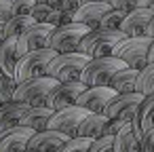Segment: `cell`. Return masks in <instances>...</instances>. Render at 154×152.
Here are the masks:
<instances>
[{"instance_id": "cell-1", "label": "cell", "mask_w": 154, "mask_h": 152, "mask_svg": "<svg viewBox=\"0 0 154 152\" xmlns=\"http://www.w3.org/2000/svg\"><path fill=\"white\" fill-rule=\"evenodd\" d=\"M125 68L127 66L120 59L112 57V55L110 57H101V59H91L87 64L82 76H80V82L87 89H91V87H110L112 78L120 70H125Z\"/></svg>"}, {"instance_id": "cell-2", "label": "cell", "mask_w": 154, "mask_h": 152, "mask_svg": "<svg viewBox=\"0 0 154 152\" xmlns=\"http://www.w3.org/2000/svg\"><path fill=\"white\" fill-rule=\"evenodd\" d=\"M127 36L122 32H106V30H91L87 38L80 42L78 53L87 55L89 59H101L110 57L116 45H120Z\"/></svg>"}, {"instance_id": "cell-3", "label": "cell", "mask_w": 154, "mask_h": 152, "mask_svg": "<svg viewBox=\"0 0 154 152\" xmlns=\"http://www.w3.org/2000/svg\"><path fill=\"white\" fill-rule=\"evenodd\" d=\"M91 59L82 53H66V55H57L49 70H47V76L49 78H55L57 82H78L87 64Z\"/></svg>"}, {"instance_id": "cell-4", "label": "cell", "mask_w": 154, "mask_h": 152, "mask_svg": "<svg viewBox=\"0 0 154 152\" xmlns=\"http://www.w3.org/2000/svg\"><path fill=\"white\" fill-rule=\"evenodd\" d=\"M152 47V38L141 36V38H125L120 45H116V49L112 51V57L120 59L127 68L133 70H143L148 66V53Z\"/></svg>"}, {"instance_id": "cell-5", "label": "cell", "mask_w": 154, "mask_h": 152, "mask_svg": "<svg viewBox=\"0 0 154 152\" xmlns=\"http://www.w3.org/2000/svg\"><path fill=\"white\" fill-rule=\"evenodd\" d=\"M57 85H59V82H57L55 78H49V76L19 82V87H17L15 95H13V101H17V104H28L30 108L47 106V99H49L51 91H53Z\"/></svg>"}, {"instance_id": "cell-6", "label": "cell", "mask_w": 154, "mask_h": 152, "mask_svg": "<svg viewBox=\"0 0 154 152\" xmlns=\"http://www.w3.org/2000/svg\"><path fill=\"white\" fill-rule=\"evenodd\" d=\"M59 53H55L53 49H42V51H34V53L23 55L19 59V64H17V70H15L17 82H26V80H34V78L47 76V70H49L51 61Z\"/></svg>"}, {"instance_id": "cell-7", "label": "cell", "mask_w": 154, "mask_h": 152, "mask_svg": "<svg viewBox=\"0 0 154 152\" xmlns=\"http://www.w3.org/2000/svg\"><path fill=\"white\" fill-rule=\"evenodd\" d=\"M91 30L82 23H66L61 28L55 30L53 38H51V49L59 55H66V53H78V47L80 42L87 38Z\"/></svg>"}, {"instance_id": "cell-8", "label": "cell", "mask_w": 154, "mask_h": 152, "mask_svg": "<svg viewBox=\"0 0 154 152\" xmlns=\"http://www.w3.org/2000/svg\"><path fill=\"white\" fill-rule=\"evenodd\" d=\"M143 101V95L139 93H127V95H116L108 108H106V118L108 120H120L125 125H131L139 112V106Z\"/></svg>"}, {"instance_id": "cell-9", "label": "cell", "mask_w": 154, "mask_h": 152, "mask_svg": "<svg viewBox=\"0 0 154 152\" xmlns=\"http://www.w3.org/2000/svg\"><path fill=\"white\" fill-rule=\"evenodd\" d=\"M57 28L47 26V23H34L23 36L17 38V51L19 55H28L34 51H42V49H51V38L55 34Z\"/></svg>"}, {"instance_id": "cell-10", "label": "cell", "mask_w": 154, "mask_h": 152, "mask_svg": "<svg viewBox=\"0 0 154 152\" xmlns=\"http://www.w3.org/2000/svg\"><path fill=\"white\" fill-rule=\"evenodd\" d=\"M87 116H89L87 110H82L80 106H72V108H66V110L55 112L53 118L49 120V129L51 131H57V133H63L68 137H76L78 127H80V123Z\"/></svg>"}, {"instance_id": "cell-11", "label": "cell", "mask_w": 154, "mask_h": 152, "mask_svg": "<svg viewBox=\"0 0 154 152\" xmlns=\"http://www.w3.org/2000/svg\"><path fill=\"white\" fill-rule=\"evenodd\" d=\"M85 91H87V87H85L80 80H78V82H59V85L51 91V95H49V99H47V108L53 110V112L72 108V106H76L78 97H80Z\"/></svg>"}, {"instance_id": "cell-12", "label": "cell", "mask_w": 154, "mask_h": 152, "mask_svg": "<svg viewBox=\"0 0 154 152\" xmlns=\"http://www.w3.org/2000/svg\"><path fill=\"white\" fill-rule=\"evenodd\" d=\"M112 11L108 0H89V2H82L80 9L74 13V23H82L89 30H99L101 19Z\"/></svg>"}, {"instance_id": "cell-13", "label": "cell", "mask_w": 154, "mask_h": 152, "mask_svg": "<svg viewBox=\"0 0 154 152\" xmlns=\"http://www.w3.org/2000/svg\"><path fill=\"white\" fill-rule=\"evenodd\" d=\"M114 97H116V91L110 89V87H91V89H87L78 97L76 106H80L89 114H103L106 108H108V104Z\"/></svg>"}, {"instance_id": "cell-14", "label": "cell", "mask_w": 154, "mask_h": 152, "mask_svg": "<svg viewBox=\"0 0 154 152\" xmlns=\"http://www.w3.org/2000/svg\"><path fill=\"white\" fill-rule=\"evenodd\" d=\"M36 133L28 127H15L0 133V152H26Z\"/></svg>"}, {"instance_id": "cell-15", "label": "cell", "mask_w": 154, "mask_h": 152, "mask_svg": "<svg viewBox=\"0 0 154 152\" xmlns=\"http://www.w3.org/2000/svg\"><path fill=\"white\" fill-rule=\"evenodd\" d=\"M152 17H154V11L152 9H137V11H133V13H129L125 17L120 32L127 38H141V36H146Z\"/></svg>"}, {"instance_id": "cell-16", "label": "cell", "mask_w": 154, "mask_h": 152, "mask_svg": "<svg viewBox=\"0 0 154 152\" xmlns=\"http://www.w3.org/2000/svg\"><path fill=\"white\" fill-rule=\"evenodd\" d=\"M72 137H68V135H63V133H57V131H51V129H47V131H42V133H36L32 139H30V150H34V152H59L68 141H70Z\"/></svg>"}, {"instance_id": "cell-17", "label": "cell", "mask_w": 154, "mask_h": 152, "mask_svg": "<svg viewBox=\"0 0 154 152\" xmlns=\"http://www.w3.org/2000/svg\"><path fill=\"white\" fill-rule=\"evenodd\" d=\"M28 112H30L28 104H17V101L2 104L0 106V133H5L9 129H15V127H21Z\"/></svg>"}, {"instance_id": "cell-18", "label": "cell", "mask_w": 154, "mask_h": 152, "mask_svg": "<svg viewBox=\"0 0 154 152\" xmlns=\"http://www.w3.org/2000/svg\"><path fill=\"white\" fill-rule=\"evenodd\" d=\"M131 129H133L137 139H141V135L146 131L154 129V95L143 97V101L139 106V112H137L135 120L131 123Z\"/></svg>"}, {"instance_id": "cell-19", "label": "cell", "mask_w": 154, "mask_h": 152, "mask_svg": "<svg viewBox=\"0 0 154 152\" xmlns=\"http://www.w3.org/2000/svg\"><path fill=\"white\" fill-rule=\"evenodd\" d=\"M106 125H108L106 114H89V116L80 123L76 137L91 139V141H93V139H99V137L103 135V131H106Z\"/></svg>"}, {"instance_id": "cell-20", "label": "cell", "mask_w": 154, "mask_h": 152, "mask_svg": "<svg viewBox=\"0 0 154 152\" xmlns=\"http://www.w3.org/2000/svg\"><path fill=\"white\" fill-rule=\"evenodd\" d=\"M19 59H21V55L17 51V38H9L2 47H0V70H2V74L15 76Z\"/></svg>"}, {"instance_id": "cell-21", "label": "cell", "mask_w": 154, "mask_h": 152, "mask_svg": "<svg viewBox=\"0 0 154 152\" xmlns=\"http://www.w3.org/2000/svg\"><path fill=\"white\" fill-rule=\"evenodd\" d=\"M53 110H49L47 106H40V108H30V112L26 114L21 127H28L32 129L34 133H42L49 129V120L53 118Z\"/></svg>"}, {"instance_id": "cell-22", "label": "cell", "mask_w": 154, "mask_h": 152, "mask_svg": "<svg viewBox=\"0 0 154 152\" xmlns=\"http://www.w3.org/2000/svg\"><path fill=\"white\" fill-rule=\"evenodd\" d=\"M137 76H139V70H133V68H125L120 70L112 82H110V89L116 91V95H127V93H135V85H137Z\"/></svg>"}, {"instance_id": "cell-23", "label": "cell", "mask_w": 154, "mask_h": 152, "mask_svg": "<svg viewBox=\"0 0 154 152\" xmlns=\"http://www.w3.org/2000/svg\"><path fill=\"white\" fill-rule=\"evenodd\" d=\"M114 152H139V139L135 137L131 125H125V129L114 135Z\"/></svg>"}, {"instance_id": "cell-24", "label": "cell", "mask_w": 154, "mask_h": 152, "mask_svg": "<svg viewBox=\"0 0 154 152\" xmlns=\"http://www.w3.org/2000/svg\"><path fill=\"white\" fill-rule=\"evenodd\" d=\"M135 93L148 97V95H154V64H148L139 76H137V85H135Z\"/></svg>"}, {"instance_id": "cell-25", "label": "cell", "mask_w": 154, "mask_h": 152, "mask_svg": "<svg viewBox=\"0 0 154 152\" xmlns=\"http://www.w3.org/2000/svg\"><path fill=\"white\" fill-rule=\"evenodd\" d=\"M32 26H34V19L32 17H11L5 23L7 38H19V36H23Z\"/></svg>"}, {"instance_id": "cell-26", "label": "cell", "mask_w": 154, "mask_h": 152, "mask_svg": "<svg viewBox=\"0 0 154 152\" xmlns=\"http://www.w3.org/2000/svg\"><path fill=\"white\" fill-rule=\"evenodd\" d=\"M17 87H19V82H17L15 76H7V74L0 76V106L13 101V95H15Z\"/></svg>"}, {"instance_id": "cell-27", "label": "cell", "mask_w": 154, "mask_h": 152, "mask_svg": "<svg viewBox=\"0 0 154 152\" xmlns=\"http://www.w3.org/2000/svg\"><path fill=\"white\" fill-rule=\"evenodd\" d=\"M125 13H120V11H110L103 19H101V23H99V30H106V32H120V28H122V21H125Z\"/></svg>"}, {"instance_id": "cell-28", "label": "cell", "mask_w": 154, "mask_h": 152, "mask_svg": "<svg viewBox=\"0 0 154 152\" xmlns=\"http://www.w3.org/2000/svg\"><path fill=\"white\" fill-rule=\"evenodd\" d=\"M13 2V17H32L36 0H11Z\"/></svg>"}, {"instance_id": "cell-29", "label": "cell", "mask_w": 154, "mask_h": 152, "mask_svg": "<svg viewBox=\"0 0 154 152\" xmlns=\"http://www.w3.org/2000/svg\"><path fill=\"white\" fill-rule=\"evenodd\" d=\"M89 152H114V137L101 135L99 139H93Z\"/></svg>"}, {"instance_id": "cell-30", "label": "cell", "mask_w": 154, "mask_h": 152, "mask_svg": "<svg viewBox=\"0 0 154 152\" xmlns=\"http://www.w3.org/2000/svg\"><path fill=\"white\" fill-rule=\"evenodd\" d=\"M91 148V139H82V137H72L59 152H89Z\"/></svg>"}, {"instance_id": "cell-31", "label": "cell", "mask_w": 154, "mask_h": 152, "mask_svg": "<svg viewBox=\"0 0 154 152\" xmlns=\"http://www.w3.org/2000/svg\"><path fill=\"white\" fill-rule=\"evenodd\" d=\"M139 152H154V129L146 131L139 139Z\"/></svg>"}, {"instance_id": "cell-32", "label": "cell", "mask_w": 154, "mask_h": 152, "mask_svg": "<svg viewBox=\"0 0 154 152\" xmlns=\"http://www.w3.org/2000/svg\"><path fill=\"white\" fill-rule=\"evenodd\" d=\"M13 17V2L11 0H0V23H7Z\"/></svg>"}, {"instance_id": "cell-33", "label": "cell", "mask_w": 154, "mask_h": 152, "mask_svg": "<svg viewBox=\"0 0 154 152\" xmlns=\"http://www.w3.org/2000/svg\"><path fill=\"white\" fill-rule=\"evenodd\" d=\"M7 40L9 38H7V32H5V23H0V47H2Z\"/></svg>"}, {"instance_id": "cell-34", "label": "cell", "mask_w": 154, "mask_h": 152, "mask_svg": "<svg viewBox=\"0 0 154 152\" xmlns=\"http://www.w3.org/2000/svg\"><path fill=\"white\" fill-rule=\"evenodd\" d=\"M146 36L154 40V17H152V21H150V26H148V32H146Z\"/></svg>"}, {"instance_id": "cell-35", "label": "cell", "mask_w": 154, "mask_h": 152, "mask_svg": "<svg viewBox=\"0 0 154 152\" xmlns=\"http://www.w3.org/2000/svg\"><path fill=\"white\" fill-rule=\"evenodd\" d=\"M148 64H154V40H152V47H150V53H148Z\"/></svg>"}, {"instance_id": "cell-36", "label": "cell", "mask_w": 154, "mask_h": 152, "mask_svg": "<svg viewBox=\"0 0 154 152\" xmlns=\"http://www.w3.org/2000/svg\"><path fill=\"white\" fill-rule=\"evenodd\" d=\"M26 152H34V150H30V148H28V150H26Z\"/></svg>"}, {"instance_id": "cell-37", "label": "cell", "mask_w": 154, "mask_h": 152, "mask_svg": "<svg viewBox=\"0 0 154 152\" xmlns=\"http://www.w3.org/2000/svg\"><path fill=\"white\" fill-rule=\"evenodd\" d=\"M0 76H2V70H0Z\"/></svg>"}]
</instances>
